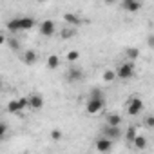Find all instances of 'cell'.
<instances>
[{
    "label": "cell",
    "instance_id": "obj_10",
    "mask_svg": "<svg viewBox=\"0 0 154 154\" xmlns=\"http://www.w3.org/2000/svg\"><path fill=\"white\" fill-rule=\"evenodd\" d=\"M42 107H44V96L40 93H31L29 94V109L40 111Z\"/></svg>",
    "mask_w": 154,
    "mask_h": 154
},
{
    "label": "cell",
    "instance_id": "obj_1",
    "mask_svg": "<svg viewBox=\"0 0 154 154\" xmlns=\"http://www.w3.org/2000/svg\"><path fill=\"white\" fill-rule=\"evenodd\" d=\"M105 109V98L103 96H89L87 103H85V112L89 116H96Z\"/></svg>",
    "mask_w": 154,
    "mask_h": 154
},
{
    "label": "cell",
    "instance_id": "obj_29",
    "mask_svg": "<svg viewBox=\"0 0 154 154\" xmlns=\"http://www.w3.org/2000/svg\"><path fill=\"white\" fill-rule=\"evenodd\" d=\"M36 2H38V4H44V2H45V0H36Z\"/></svg>",
    "mask_w": 154,
    "mask_h": 154
},
{
    "label": "cell",
    "instance_id": "obj_5",
    "mask_svg": "<svg viewBox=\"0 0 154 154\" xmlns=\"http://www.w3.org/2000/svg\"><path fill=\"white\" fill-rule=\"evenodd\" d=\"M102 136H105V138H109V140H120L122 136H123V132H122V125H109V123H105L103 127H102Z\"/></svg>",
    "mask_w": 154,
    "mask_h": 154
},
{
    "label": "cell",
    "instance_id": "obj_21",
    "mask_svg": "<svg viewBox=\"0 0 154 154\" xmlns=\"http://www.w3.org/2000/svg\"><path fill=\"white\" fill-rule=\"evenodd\" d=\"M60 36H62L63 40L72 38V36H74V29H72V26H67L65 29H62V31H60Z\"/></svg>",
    "mask_w": 154,
    "mask_h": 154
},
{
    "label": "cell",
    "instance_id": "obj_20",
    "mask_svg": "<svg viewBox=\"0 0 154 154\" xmlns=\"http://www.w3.org/2000/svg\"><path fill=\"white\" fill-rule=\"evenodd\" d=\"M125 56H127V60L134 62V60L140 56V49H138V47H127V49H125Z\"/></svg>",
    "mask_w": 154,
    "mask_h": 154
},
{
    "label": "cell",
    "instance_id": "obj_2",
    "mask_svg": "<svg viewBox=\"0 0 154 154\" xmlns=\"http://www.w3.org/2000/svg\"><path fill=\"white\" fill-rule=\"evenodd\" d=\"M26 109H29V94L27 96H18V98L11 100L8 103V112H11V114H18Z\"/></svg>",
    "mask_w": 154,
    "mask_h": 154
},
{
    "label": "cell",
    "instance_id": "obj_3",
    "mask_svg": "<svg viewBox=\"0 0 154 154\" xmlns=\"http://www.w3.org/2000/svg\"><path fill=\"white\" fill-rule=\"evenodd\" d=\"M134 69H136V67H134V62L127 60V62H123V63L118 65L116 74H118L120 80H131L132 76H134Z\"/></svg>",
    "mask_w": 154,
    "mask_h": 154
},
{
    "label": "cell",
    "instance_id": "obj_22",
    "mask_svg": "<svg viewBox=\"0 0 154 154\" xmlns=\"http://www.w3.org/2000/svg\"><path fill=\"white\" fill-rule=\"evenodd\" d=\"M49 136H51V140H53V141H60V140L63 138V132H62L60 129H53Z\"/></svg>",
    "mask_w": 154,
    "mask_h": 154
},
{
    "label": "cell",
    "instance_id": "obj_6",
    "mask_svg": "<svg viewBox=\"0 0 154 154\" xmlns=\"http://www.w3.org/2000/svg\"><path fill=\"white\" fill-rule=\"evenodd\" d=\"M82 78H84V71L76 65H71L65 72V80L71 84H78V82H82Z\"/></svg>",
    "mask_w": 154,
    "mask_h": 154
},
{
    "label": "cell",
    "instance_id": "obj_27",
    "mask_svg": "<svg viewBox=\"0 0 154 154\" xmlns=\"http://www.w3.org/2000/svg\"><path fill=\"white\" fill-rule=\"evenodd\" d=\"M147 45H149L150 49H154V35H149V36H147Z\"/></svg>",
    "mask_w": 154,
    "mask_h": 154
},
{
    "label": "cell",
    "instance_id": "obj_17",
    "mask_svg": "<svg viewBox=\"0 0 154 154\" xmlns=\"http://www.w3.org/2000/svg\"><path fill=\"white\" fill-rule=\"evenodd\" d=\"M116 78H118V74H116V71H112V69H105V71L102 72V82L111 84V82H114Z\"/></svg>",
    "mask_w": 154,
    "mask_h": 154
},
{
    "label": "cell",
    "instance_id": "obj_12",
    "mask_svg": "<svg viewBox=\"0 0 154 154\" xmlns=\"http://www.w3.org/2000/svg\"><path fill=\"white\" fill-rule=\"evenodd\" d=\"M63 22L67 24V26H80L82 24V18L78 17V15H76V13H65L63 15Z\"/></svg>",
    "mask_w": 154,
    "mask_h": 154
},
{
    "label": "cell",
    "instance_id": "obj_16",
    "mask_svg": "<svg viewBox=\"0 0 154 154\" xmlns=\"http://www.w3.org/2000/svg\"><path fill=\"white\" fill-rule=\"evenodd\" d=\"M20 24H22V31H29L35 27V18L33 17H20Z\"/></svg>",
    "mask_w": 154,
    "mask_h": 154
},
{
    "label": "cell",
    "instance_id": "obj_9",
    "mask_svg": "<svg viewBox=\"0 0 154 154\" xmlns=\"http://www.w3.org/2000/svg\"><path fill=\"white\" fill-rule=\"evenodd\" d=\"M56 33V24L54 20H44L40 24V35L42 36H53Z\"/></svg>",
    "mask_w": 154,
    "mask_h": 154
},
{
    "label": "cell",
    "instance_id": "obj_15",
    "mask_svg": "<svg viewBox=\"0 0 154 154\" xmlns=\"http://www.w3.org/2000/svg\"><path fill=\"white\" fill-rule=\"evenodd\" d=\"M11 33H18V31H22V24H20V17H17V18H11L9 22H8V26H6Z\"/></svg>",
    "mask_w": 154,
    "mask_h": 154
},
{
    "label": "cell",
    "instance_id": "obj_7",
    "mask_svg": "<svg viewBox=\"0 0 154 154\" xmlns=\"http://www.w3.org/2000/svg\"><path fill=\"white\" fill-rule=\"evenodd\" d=\"M120 8L125 13H138L141 9V0H122Z\"/></svg>",
    "mask_w": 154,
    "mask_h": 154
},
{
    "label": "cell",
    "instance_id": "obj_4",
    "mask_svg": "<svg viewBox=\"0 0 154 154\" xmlns=\"http://www.w3.org/2000/svg\"><path fill=\"white\" fill-rule=\"evenodd\" d=\"M143 111V100L140 96H131L129 102H127V114L129 116H138L140 112Z\"/></svg>",
    "mask_w": 154,
    "mask_h": 154
},
{
    "label": "cell",
    "instance_id": "obj_8",
    "mask_svg": "<svg viewBox=\"0 0 154 154\" xmlns=\"http://www.w3.org/2000/svg\"><path fill=\"white\" fill-rule=\"evenodd\" d=\"M94 149H96L98 152H111V150H112V140H109V138H105V136H100V138H96V141H94Z\"/></svg>",
    "mask_w": 154,
    "mask_h": 154
},
{
    "label": "cell",
    "instance_id": "obj_18",
    "mask_svg": "<svg viewBox=\"0 0 154 154\" xmlns=\"http://www.w3.org/2000/svg\"><path fill=\"white\" fill-rule=\"evenodd\" d=\"M132 145H134V149H138V150H143V149L147 147V138H145V136H141V134H138V136L134 138Z\"/></svg>",
    "mask_w": 154,
    "mask_h": 154
},
{
    "label": "cell",
    "instance_id": "obj_19",
    "mask_svg": "<svg viewBox=\"0 0 154 154\" xmlns=\"http://www.w3.org/2000/svg\"><path fill=\"white\" fill-rule=\"evenodd\" d=\"M136 136H138V127H136V125H131V127L125 131V140H127L129 143H132Z\"/></svg>",
    "mask_w": 154,
    "mask_h": 154
},
{
    "label": "cell",
    "instance_id": "obj_11",
    "mask_svg": "<svg viewBox=\"0 0 154 154\" xmlns=\"http://www.w3.org/2000/svg\"><path fill=\"white\" fill-rule=\"evenodd\" d=\"M22 62H24L26 65H35V63L38 62V53H36L35 49H27V51L22 54Z\"/></svg>",
    "mask_w": 154,
    "mask_h": 154
},
{
    "label": "cell",
    "instance_id": "obj_28",
    "mask_svg": "<svg viewBox=\"0 0 154 154\" xmlns=\"http://www.w3.org/2000/svg\"><path fill=\"white\" fill-rule=\"evenodd\" d=\"M103 2H105V6H116L120 0H103Z\"/></svg>",
    "mask_w": 154,
    "mask_h": 154
},
{
    "label": "cell",
    "instance_id": "obj_25",
    "mask_svg": "<svg viewBox=\"0 0 154 154\" xmlns=\"http://www.w3.org/2000/svg\"><path fill=\"white\" fill-rule=\"evenodd\" d=\"M65 58H67V62H76V60L80 58V53L78 51H69Z\"/></svg>",
    "mask_w": 154,
    "mask_h": 154
},
{
    "label": "cell",
    "instance_id": "obj_24",
    "mask_svg": "<svg viewBox=\"0 0 154 154\" xmlns=\"http://www.w3.org/2000/svg\"><path fill=\"white\" fill-rule=\"evenodd\" d=\"M8 45H9L13 51H18V49H20V44H18V40H17L15 36H13V38H8Z\"/></svg>",
    "mask_w": 154,
    "mask_h": 154
},
{
    "label": "cell",
    "instance_id": "obj_26",
    "mask_svg": "<svg viewBox=\"0 0 154 154\" xmlns=\"http://www.w3.org/2000/svg\"><path fill=\"white\" fill-rule=\"evenodd\" d=\"M6 132H8V123L2 122V123H0V140L6 138Z\"/></svg>",
    "mask_w": 154,
    "mask_h": 154
},
{
    "label": "cell",
    "instance_id": "obj_13",
    "mask_svg": "<svg viewBox=\"0 0 154 154\" xmlns=\"http://www.w3.org/2000/svg\"><path fill=\"white\" fill-rule=\"evenodd\" d=\"M60 56L58 54H49L47 56V60H45V67L47 69H51V71H54V69H58L60 67Z\"/></svg>",
    "mask_w": 154,
    "mask_h": 154
},
{
    "label": "cell",
    "instance_id": "obj_23",
    "mask_svg": "<svg viewBox=\"0 0 154 154\" xmlns=\"http://www.w3.org/2000/svg\"><path fill=\"white\" fill-rule=\"evenodd\" d=\"M143 125H145L147 129H154V114H147V116L143 118Z\"/></svg>",
    "mask_w": 154,
    "mask_h": 154
},
{
    "label": "cell",
    "instance_id": "obj_14",
    "mask_svg": "<svg viewBox=\"0 0 154 154\" xmlns=\"http://www.w3.org/2000/svg\"><path fill=\"white\" fill-rule=\"evenodd\" d=\"M105 123H109V125H122L123 123V118L118 112H109L105 116Z\"/></svg>",
    "mask_w": 154,
    "mask_h": 154
}]
</instances>
